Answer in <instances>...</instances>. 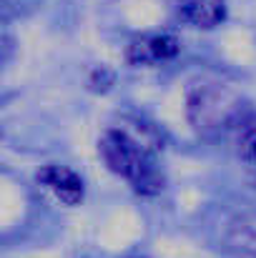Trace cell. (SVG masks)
Masks as SVG:
<instances>
[{"label": "cell", "instance_id": "6da1fadb", "mask_svg": "<svg viewBox=\"0 0 256 258\" xmlns=\"http://www.w3.org/2000/svg\"><path fill=\"white\" fill-rule=\"evenodd\" d=\"M98 153L111 171L126 178L138 193L151 196L164 188V178L153 163L151 151L123 128H108L98 141Z\"/></svg>", "mask_w": 256, "mask_h": 258}, {"label": "cell", "instance_id": "7a4b0ae2", "mask_svg": "<svg viewBox=\"0 0 256 258\" xmlns=\"http://www.w3.org/2000/svg\"><path fill=\"white\" fill-rule=\"evenodd\" d=\"M186 113L201 136H219L249 115L244 113V98L224 83H196L188 90Z\"/></svg>", "mask_w": 256, "mask_h": 258}, {"label": "cell", "instance_id": "3957f363", "mask_svg": "<svg viewBox=\"0 0 256 258\" xmlns=\"http://www.w3.org/2000/svg\"><path fill=\"white\" fill-rule=\"evenodd\" d=\"M181 53V40L173 33H143L128 43L126 58L131 66H161Z\"/></svg>", "mask_w": 256, "mask_h": 258}, {"label": "cell", "instance_id": "277c9868", "mask_svg": "<svg viewBox=\"0 0 256 258\" xmlns=\"http://www.w3.org/2000/svg\"><path fill=\"white\" fill-rule=\"evenodd\" d=\"M38 183L56 198L61 201L63 206H78L83 201L85 196V185H83V178L73 168L68 166H43L38 171Z\"/></svg>", "mask_w": 256, "mask_h": 258}, {"label": "cell", "instance_id": "5b68a950", "mask_svg": "<svg viewBox=\"0 0 256 258\" xmlns=\"http://www.w3.org/2000/svg\"><path fill=\"white\" fill-rule=\"evenodd\" d=\"M226 246L236 256L256 258V213H244L229 223Z\"/></svg>", "mask_w": 256, "mask_h": 258}, {"label": "cell", "instance_id": "8992f818", "mask_svg": "<svg viewBox=\"0 0 256 258\" xmlns=\"http://www.w3.org/2000/svg\"><path fill=\"white\" fill-rule=\"evenodd\" d=\"M181 18L196 28H216L226 18L224 0H186L181 5Z\"/></svg>", "mask_w": 256, "mask_h": 258}, {"label": "cell", "instance_id": "52a82bcc", "mask_svg": "<svg viewBox=\"0 0 256 258\" xmlns=\"http://www.w3.org/2000/svg\"><path fill=\"white\" fill-rule=\"evenodd\" d=\"M236 146L246 161H256V113H249L236 125Z\"/></svg>", "mask_w": 256, "mask_h": 258}]
</instances>
